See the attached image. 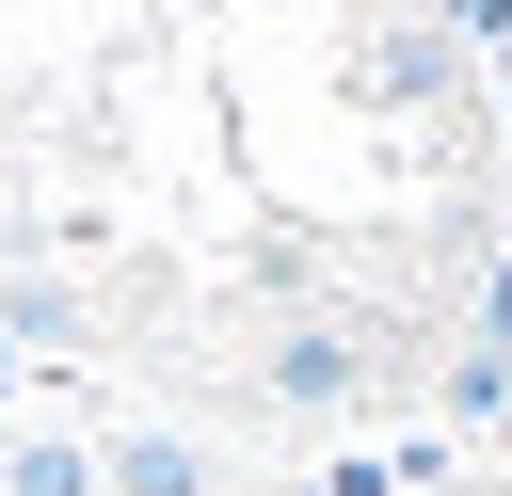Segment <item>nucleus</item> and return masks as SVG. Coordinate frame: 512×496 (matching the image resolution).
<instances>
[{
	"label": "nucleus",
	"mask_w": 512,
	"mask_h": 496,
	"mask_svg": "<svg viewBox=\"0 0 512 496\" xmlns=\"http://www.w3.org/2000/svg\"><path fill=\"white\" fill-rule=\"evenodd\" d=\"M352 384H368V352H352V336H288V352H272V400H304V416H320V400H352Z\"/></svg>",
	"instance_id": "nucleus-1"
},
{
	"label": "nucleus",
	"mask_w": 512,
	"mask_h": 496,
	"mask_svg": "<svg viewBox=\"0 0 512 496\" xmlns=\"http://www.w3.org/2000/svg\"><path fill=\"white\" fill-rule=\"evenodd\" d=\"M112 496H208V448L192 432H128L112 448Z\"/></svg>",
	"instance_id": "nucleus-2"
},
{
	"label": "nucleus",
	"mask_w": 512,
	"mask_h": 496,
	"mask_svg": "<svg viewBox=\"0 0 512 496\" xmlns=\"http://www.w3.org/2000/svg\"><path fill=\"white\" fill-rule=\"evenodd\" d=\"M0 496H96V464H80V448H16V464H0Z\"/></svg>",
	"instance_id": "nucleus-3"
}]
</instances>
